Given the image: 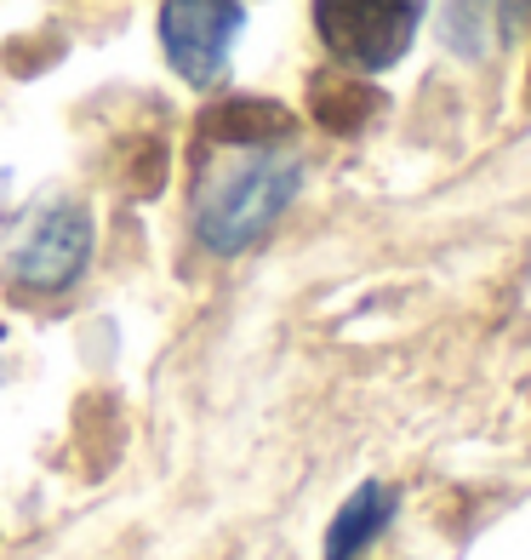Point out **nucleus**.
Listing matches in <instances>:
<instances>
[{
  "label": "nucleus",
  "instance_id": "f257e3e1",
  "mask_svg": "<svg viewBox=\"0 0 531 560\" xmlns=\"http://www.w3.org/2000/svg\"><path fill=\"white\" fill-rule=\"evenodd\" d=\"M303 189V161L281 143L269 149H229L194 189V235L212 258L251 252Z\"/></svg>",
  "mask_w": 531,
  "mask_h": 560
},
{
  "label": "nucleus",
  "instance_id": "f03ea898",
  "mask_svg": "<svg viewBox=\"0 0 531 560\" xmlns=\"http://www.w3.org/2000/svg\"><path fill=\"white\" fill-rule=\"evenodd\" d=\"M92 241H97V229H92L86 200H74V195L40 200V207L23 218L17 241L7 252V280L30 298H58L86 275Z\"/></svg>",
  "mask_w": 531,
  "mask_h": 560
},
{
  "label": "nucleus",
  "instance_id": "7ed1b4c3",
  "mask_svg": "<svg viewBox=\"0 0 531 560\" xmlns=\"http://www.w3.org/2000/svg\"><path fill=\"white\" fill-rule=\"evenodd\" d=\"M428 0H315L326 52L354 74H384L412 52Z\"/></svg>",
  "mask_w": 531,
  "mask_h": 560
},
{
  "label": "nucleus",
  "instance_id": "20e7f679",
  "mask_svg": "<svg viewBox=\"0 0 531 560\" xmlns=\"http://www.w3.org/2000/svg\"><path fill=\"white\" fill-rule=\"evenodd\" d=\"M240 30V0H161V52L189 86H217L229 74Z\"/></svg>",
  "mask_w": 531,
  "mask_h": 560
},
{
  "label": "nucleus",
  "instance_id": "39448f33",
  "mask_svg": "<svg viewBox=\"0 0 531 560\" xmlns=\"http://www.w3.org/2000/svg\"><path fill=\"white\" fill-rule=\"evenodd\" d=\"M531 23V0H446L440 35L463 63H486Z\"/></svg>",
  "mask_w": 531,
  "mask_h": 560
},
{
  "label": "nucleus",
  "instance_id": "423d86ee",
  "mask_svg": "<svg viewBox=\"0 0 531 560\" xmlns=\"http://www.w3.org/2000/svg\"><path fill=\"white\" fill-rule=\"evenodd\" d=\"M394 515H400V492L394 487H384V480L354 487L343 498V509L332 515V526H326V555L320 560H366L371 544L394 526Z\"/></svg>",
  "mask_w": 531,
  "mask_h": 560
},
{
  "label": "nucleus",
  "instance_id": "0eeeda50",
  "mask_svg": "<svg viewBox=\"0 0 531 560\" xmlns=\"http://www.w3.org/2000/svg\"><path fill=\"white\" fill-rule=\"evenodd\" d=\"M200 132L223 149H269L292 132V115L281 104H269V97H229V104L206 109Z\"/></svg>",
  "mask_w": 531,
  "mask_h": 560
},
{
  "label": "nucleus",
  "instance_id": "6e6552de",
  "mask_svg": "<svg viewBox=\"0 0 531 560\" xmlns=\"http://www.w3.org/2000/svg\"><path fill=\"white\" fill-rule=\"evenodd\" d=\"M309 104H315V115L332 126V132H354L384 97H377L366 81H349V74H320L315 81V92H309Z\"/></svg>",
  "mask_w": 531,
  "mask_h": 560
}]
</instances>
